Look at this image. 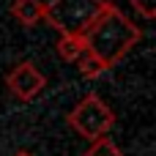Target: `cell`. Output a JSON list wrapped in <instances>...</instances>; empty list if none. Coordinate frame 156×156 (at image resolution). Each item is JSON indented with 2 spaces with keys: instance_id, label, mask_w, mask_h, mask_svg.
<instances>
[{
  "instance_id": "5",
  "label": "cell",
  "mask_w": 156,
  "mask_h": 156,
  "mask_svg": "<svg viewBox=\"0 0 156 156\" xmlns=\"http://www.w3.org/2000/svg\"><path fill=\"white\" fill-rule=\"evenodd\" d=\"M58 55L66 63H77L85 55V41L80 33H63V38L58 41Z\"/></svg>"
},
{
  "instance_id": "9",
  "label": "cell",
  "mask_w": 156,
  "mask_h": 156,
  "mask_svg": "<svg viewBox=\"0 0 156 156\" xmlns=\"http://www.w3.org/2000/svg\"><path fill=\"white\" fill-rule=\"evenodd\" d=\"M14 156H30V154H25V151H22V154H14Z\"/></svg>"
},
{
  "instance_id": "3",
  "label": "cell",
  "mask_w": 156,
  "mask_h": 156,
  "mask_svg": "<svg viewBox=\"0 0 156 156\" xmlns=\"http://www.w3.org/2000/svg\"><path fill=\"white\" fill-rule=\"evenodd\" d=\"M44 85H47V77H44L30 60L16 63V66L8 71V77H5V88H8L19 101H30V99H36V96L44 90Z\"/></svg>"
},
{
  "instance_id": "4",
  "label": "cell",
  "mask_w": 156,
  "mask_h": 156,
  "mask_svg": "<svg viewBox=\"0 0 156 156\" xmlns=\"http://www.w3.org/2000/svg\"><path fill=\"white\" fill-rule=\"evenodd\" d=\"M44 14H47V3H41V0H14L11 3V16L25 27L38 25L44 19Z\"/></svg>"
},
{
  "instance_id": "8",
  "label": "cell",
  "mask_w": 156,
  "mask_h": 156,
  "mask_svg": "<svg viewBox=\"0 0 156 156\" xmlns=\"http://www.w3.org/2000/svg\"><path fill=\"white\" fill-rule=\"evenodd\" d=\"M132 5H134V8H140L145 19H151V16H154V8H151V5H145L143 0H132Z\"/></svg>"
},
{
  "instance_id": "1",
  "label": "cell",
  "mask_w": 156,
  "mask_h": 156,
  "mask_svg": "<svg viewBox=\"0 0 156 156\" xmlns=\"http://www.w3.org/2000/svg\"><path fill=\"white\" fill-rule=\"evenodd\" d=\"M85 41V52L93 55L104 69L115 66L137 41H140V27L112 3L107 0H96L93 11L82 19V25H77V30Z\"/></svg>"
},
{
  "instance_id": "7",
  "label": "cell",
  "mask_w": 156,
  "mask_h": 156,
  "mask_svg": "<svg viewBox=\"0 0 156 156\" xmlns=\"http://www.w3.org/2000/svg\"><path fill=\"white\" fill-rule=\"evenodd\" d=\"M77 66H80L82 77H99L101 71H107V69H104V66H101V63H99V60H96L93 55H88V52H85V55H82V58L77 60Z\"/></svg>"
},
{
  "instance_id": "6",
  "label": "cell",
  "mask_w": 156,
  "mask_h": 156,
  "mask_svg": "<svg viewBox=\"0 0 156 156\" xmlns=\"http://www.w3.org/2000/svg\"><path fill=\"white\" fill-rule=\"evenodd\" d=\"M82 156H123V154H121V148H118L112 140L104 137V140H96V143H93Z\"/></svg>"
},
{
  "instance_id": "2",
  "label": "cell",
  "mask_w": 156,
  "mask_h": 156,
  "mask_svg": "<svg viewBox=\"0 0 156 156\" xmlns=\"http://www.w3.org/2000/svg\"><path fill=\"white\" fill-rule=\"evenodd\" d=\"M66 123L77 132V134H82L85 140H104L110 132H112V126H115V112L104 104V99L101 96H96V93H88L69 115H66Z\"/></svg>"
}]
</instances>
